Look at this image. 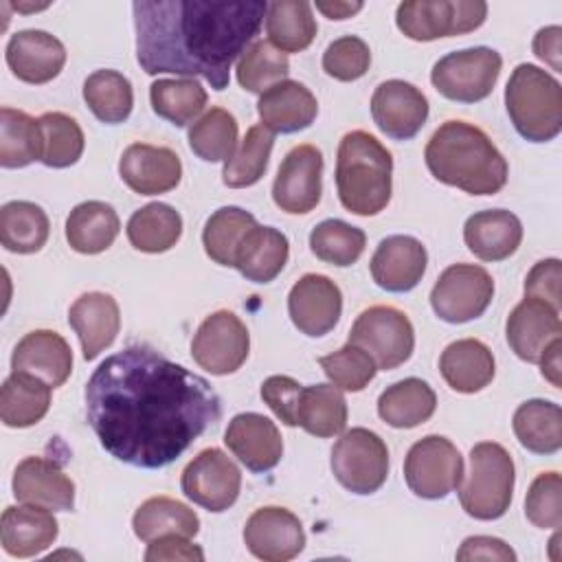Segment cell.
<instances>
[{"mask_svg": "<svg viewBox=\"0 0 562 562\" xmlns=\"http://www.w3.org/2000/svg\"><path fill=\"white\" fill-rule=\"evenodd\" d=\"M560 279H562L560 259H555V257L542 259L529 270V274L525 279V296L544 301L560 312V303H562L560 301Z\"/></svg>", "mask_w": 562, "mask_h": 562, "instance_id": "54", "label": "cell"}, {"mask_svg": "<svg viewBox=\"0 0 562 562\" xmlns=\"http://www.w3.org/2000/svg\"><path fill=\"white\" fill-rule=\"evenodd\" d=\"M132 529L143 542H151L169 533L193 538L200 531V518L189 505L176 498L151 496L134 512Z\"/></svg>", "mask_w": 562, "mask_h": 562, "instance_id": "35", "label": "cell"}, {"mask_svg": "<svg viewBox=\"0 0 562 562\" xmlns=\"http://www.w3.org/2000/svg\"><path fill=\"white\" fill-rule=\"evenodd\" d=\"M316 9L329 20H347L362 9V2H316Z\"/></svg>", "mask_w": 562, "mask_h": 562, "instance_id": "59", "label": "cell"}, {"mask_svg": "<svg viewBox=\"0 0 562 562\" xmlns=\"http://www.w3.org/2000/svg\"><path fill=\"white\" fill-rule=\"evenodd\" d=\"M494 279L474 263L448 266L430 290L432 312L452 325L479 318L492 303Z\"/></svg>", "mask_w": 562, "mask_h": 562, "instance_id": "12", "label": "cell"}, {"mask_svg": "<svg viewBox=\"0 0 562 562\" xmlns=\"http://www.w3.org/2000/svg\"><path fill=\"white\" fill-rule=\"evenodd\" d=\"M514 494V461L496 441H481L470 450V470L459 487V501L476 520L501 518Z\"/></svg>", "mask_w": 562, "mask_h": 562, "instance_id": "6", "label": "cell"}, {"mask_svg": "<svg viewBox=\"0 0 562 562\" xmlns=\"http://www.w3.org/2000/svg\"><path fill=\"white\" fill-rule=\"evenodd\" d=\"M59 533L50 509L40 505H9L0 520L2 549L13 558H33L48 549Z\"/></svg>", "mask_w": 562, "mask_h": 562, "instance_id": "28", "label": "cell"}, {"mask_svg": "<svg viewBox=\"0 0 562 562\" xmlns=\"http://www.w3.org/2000/svg\"><path fill=\"white\" fill-rule=\"evenodd\" d=\"M560 349H562V340L560 338H555V340H551V345L542 351V356H540V373H542V378H547L555 389H560Z\"/></svg>", "mask_w": 562, "mask_h": 562, "instance_id": "58", "label": "cell"}, {"mask_svg": "<svg viewBox=\"0 0 562 562\" xmlns=\"http://www.w3.org/2000/svg\"><path fill=\"white\" fill-rule=\"evenodd\" d=\"M288 255L290 244L281 231L255 224L241 239L233 268L252 283H270L288 263Z\"/></svg>", "mask_w": 562, "mask_h": 562, "instance_id": "31", "label": "cell"}, {"mask_svg": "<svg viewBox=\"0 0 562 562\" xmlns=\"http://www.w3.org/2000/svg\"><path fill=\"white\" fill-rule=\"evenodd\" d=\"M42 160V132L37 119L15 108L0 110V165L20 169Z\"/></svg>", "mask_w": 562, "mask_h": 562, "instance_id": "42", "label": "cell"}, {"mask_svg": "<svg viewBox=\"0 0 562 562\" xmlns=\"http://www.w3.org/2000/svg\"><path fill=\"white\" fill-rule=\"evenodd\" d=\"M50 384L13 371L0 389V419L9 428H29L44 419L50 408Z\"/></svg>", "mask_w": 562, "mask_h": 562, "instance_id": "33", "label": "cell"}, {"mask_svg": "<svg viewBox=\"0 0 562 562\" xmlns=\"http://www.w3.org/2000/svg\"><path fill=\"white\" fill-rule=\"evenodd\" d=\"M463 474V459L457 446L441 435L422 437L404 459L406 485L419 498H446L461 485Z\"/></svg>", "mask_w": 562, "mask_h": 562, "instance_id": "11", "label": "cell"}, {"mask_svg": "<svg viewBox=\"0 0 562 562\" xmlns=\"http://www.w3.org/2000/svg\"><path fill=\"white\" fill-rule=\"evenodd\" d=\"M248 351L250 334L231 310H217L206 316L191 340V358L211 375L235 373L246 362Z\"/></svg>", "mask_w": 562, "mask_h": 562, "instance_id": "13", "label": "cell"}, {"mask_svg": "<svg viewBox=\"0 0 562 562\" xmlns=\"http://www.w3.org/2000/svg\"><path fill=\"white\" fill-rule=\"evenodd\" d=\"M349 342L362 347L382 371L404 364L415 347L408 316L393 305H371L351 325Z\"/></svg>", "mask_w": 562, "mask_h": 562, "instance_id": "10", "label": "cell"}, {"mask_svg": "<svg viewBox=\"0 0 562 562\" xmlns=\"http://www.w3.org/2000/svg\"><path fill=\"white\" fill-rule=\"evenodd\" d=\"M560 312L544 301L525 296L507 316L505 336L512 351L525 362H538L551 340L560 338Z\"/></svg>", "mask_w": 562, "mask_h": 562, "instance_id": "23", "label": "cell"}, {"mask_svg": "<svg viewBox=\"0 0 562 562\" xmlns=\"http://www.w3.org/2000/svg\"><path fill=\"white\" fill-rule=\"evenodd\" d=\"M187 136L189 147L198 158L206 162H226L237 147V121L228 110L211 108L189 127Z\"/></svg>", "mask_w": 562, "mask_h": 562, "instance_id": "46", "label": "cell"}, {"mask_svg": "<svg viewBox=\"0 0 562 562\" xmlns=\"http://www.w3.org/2000/svg\"><path fill=\"white\" fill-rule=\"evenodd\" d=\"M463 241L474 257L483 261H503L518 250L522 241V224L505 209L479 211L465 220Z\"/></svg>", "mask_w": 562, "mask_h": 562, "instance_id": "29", "label": "cell"}, {"mask_svg": "<svg viewBox=\"0 0 562 562\" xmlns=\"http://www.w3.org/2000/svg\"><path fill=\"white\" fill-rule=\"evenodd\" d=\"M428 171L470 195H494L507 182V160L490 136L465 121L441 123L424 149Z\"/></svg>", "mask_w": 562, "mask_h": 562, "instance_id": "3", "label": "cell"}, {"mask_svg": "<svg viewBox=\"0 0 562 562\" xmlns=\"http://www.w3.org/2000/svg\"><path fill=\"white\" fill-rule=\"evenodd\" d=\"M323 193V154L318 147L303 143L292 147L279 165L272 182L274 204L292 215L316 209Z\"/></svg>", "mask_w": 562, "mask_h": 562, "instance_id": "15", "label": "cell"}, {"mask_svg": "<svg viewBox=\"0 0 562 562\" xmlns=\"http://www.w3.org/2000/svg\"><path fill=\"white\" fill-rule=\"evenodd\" d=\"M237 81L244 90L263 94L274 83L283 81L290 72L288 55L277 50L270 42H252L237 59Z\"/></svg>", "mask_w": 562, "mask_h": 562, "instance_id": "49", "label": "cell"}, {"mask_svg": "<svg viewBox=\"0 0 562 562\" xmlns=\"http://www.w3.org/2000/svg\"><path fill=\"white\" fill-rule=\"evenodd\" d=\"M145 560L147 562H160V560H187V562H202L204 560V551L189 542V538L184 536H176V533H169V536H160L151 542H147V551H145Z\"/></svg>", "mask_w": 562, "mask_h": 562, "instance_id": "55", "label": "cell"}, {"mask_svg": "<svg viewBox=\"0 0 562 562\" xmlns=\"http://www.w3.org/2000/svg\"><path fill=\"white\" fill-rule=\"evenodd\" d=\"M11 369L35 375L57 389L72 371L70 345L53 329L29 331L13 349Z\"/></svg>", "mask_w": 562, "mask_h": 562, "instance_id": "25", "label": "cell"}, {"mask_svg": "<svg viewBox=\"0 0 562 562\" xmlns=\"http://www.w3.org/2000/svg\"><path fill=\"white\" fill-rule=\"evenodd\" d=\"M522 448L536 454H555L562 448V411L549 400L522 402L512 419Z\"/></svg>", "mask_w": 562, "mask_h": 562, "instance_id": "36", "label": "cell"}, {"mask_svg": "<svg viewBox=\"0 0 562 562\" xmlns=\"http://www.w3.org/2000/svg\"><path fill=\"white\" fill-rule=\"evenodd\" d=\"M560 37H562V29L558 24L553 26H544L536 33L533 37V53L538 59L547 61L553 70H560Z\"/></svg>", "mask_w": 562, "mask_h": 562, "instance_id": "57", "label": "cell"}, {"mask_svg": "<svg viewBox=\"0 0 562 562\" xmlns=\"http://www.w3.org/2000/svg\"><path fill=\"white\" fill-rule=\"evenodd\" d=\"M246 549L266 562H285L305 547L301 520L285 507L268 505L255 509L244 525Z\"/></svg>", "mask_w": 562, "mask_h": 562, "instance_id": "16", "label": "cell"}, {"mask_svg": "<svg viewBox=\"0 0 562 562\" xmlns=\"http://www.w3.org/2000/svg\"><path fill=\"white\" fill-rule=\"evenodd\" d=\"M272 145H274V134L268 132L263 125L248 127L239 147L224 162V171H222L224 184L231 189H244V187L257 184L268 169Z\"/></svg>", "mask_w": 562, "mask_h": 562, "instance_id": "44", "label": "cell"}, {"mask_svg": "<svg viewBox=\"0 0 562 562\" xmlns=\"http://www.w3.org/2000/svg\"><path fill=\"white\" fill-rule=\"evenodd\" d=\"M371 64V50L358 35H342L334 40L323 53V70L338 81L360 79Z\"/></svg>", "mask_w": 562, "mask_h": 562, "instance_id": "52", "label": "cell"}, {"mask_svg": "<svg viewBox=\"0 0 562 562\" xmlns=\"http://www.w3.org/2000/svg\"><path fill=\"white\" fill-rule=\"evenodd\" d=\"M336 189L340 204L353 215H378L393 191L391 151L369 132H347L338 143Z\"/></svg>", "mask_w": 562, "mask_h": 562, "instance_id": "4", "label": "cell"}, {"mask_svg": "<svg viewBox=\"0 0 562 562\" xmlns=\"http://www.w3.org/2000/svg\"><path fill=\"white\" fill-rule=\"evenodd\" d=\"M318 364L334 386L351 393L362 391L378 373L375 360L353 342H347L340 349L321 356Z\"/></svg>", "mask_w": 562, "mask_h": 562, "instance_id": "50", "label": "cell"}, {"mask_svg": "<svg viewBox=\"0 0 562 562\" xmlns=\"http://www.w3.org/2000/svg\"><path fill=\"white\" fill-rule=\"evenodd\" d=\"M180 487L189 501L220 514L237 501L241 472L220 448H204L182 470Z\"/></svg>", "mask_w": 562, "mask_h": 562, "instance_id": "14", "label": "cell"}, {"mask_svg": "<svg viewBox=\"0 0 562 562\" xmlns=\"http://www.w3.org/2000/svg\"><path fill=\"white\" fill-rule=\"evenodd\" d=\"M42 132V162L53 169L75 165L83 154V132L79 123L64 112H46L37 119Z\"/></svg>", "mask_w": 562, "mask_h": 562, "instance_id": "47", "label": "cell"}, {"mask_svg": "<svg viewBox=\"0 0 562 562\" xmlns=\"http://www.w3.org/2000/svg\"><path fill=\"white\" fill-rule=\"evenodd\" d=\"M342 312V292L325 274H303L288 294V314L294 327L312 338L329 334Z\"/></svg>", "mask_w": 562, "mask_h": 562, "instance_id": "17", "label": "cell"}, {"mask_svg": "<svg viewBox=\"0 0 562 562\" xmlns=\"http://www.w3.org/2000/svg\"><path fill=\"white\" fill-rule=\"evenodd\" d=\"M505 108L516 132L531 143L553 140L562 130V86L533 64H518L512 70Z\"/></svg>", "mask_w": 562, "mask_h": 562, "instance_id": "5", "label": "cell"}, {"mask_svg": "<svg viewBox=\"0 0 562 562\" xmlns=\"http://www.w3.org/2000/svg\"><path fill=\"white\" fill-rule=\"evenodd\" d=\"M367 246L364 231L342 222V220H323L310 233L312 252L331 266H351L360 259Z\"/></svg>", "mask_w": 562, "mask_h": 562, "instance_id": "48", "label": "cell"}, {"mask_svg": "<svg viewBox=\"0 0 562 562\" xmlns=\"http://www.w3.org/2000/svg\"><path fill=\"white\" fill-rule=\"evenodd\" d=\"M437 395L419 378H406L386 386L378 397V415L393 428H415L432 417Z\"/></svg>", "mask_w": 562, "mask_h": 562, "instance_id": "34", "label": "cell"}, {"mask_svg": "<svg viewBox=\"0 0 562 562\" xmlns=\"http://www.w3.org/2000/svg\"><path fill=\"white\" fill-rule=\"evenodd\" d=\"M222 415L209 380L149 345L108 356L86 384V417L101 446L134 468L173 463Z\"/></svg>", "mask_w": 562, "mask_h": 562, "instance_id": "1", "label": "cell"}, {"mask_svg": "<svg viewBox=\"0 0 562 562\" xmlns=\"http://www.w3.org/2000/svg\"><path fill=\"white\" fill-rule=\"evenodd\" d=\"M428 263L424 244L411 235H391L382 239L371 257V277L386 292L413 290Z\"/></svg>", "mask_w": 562, "mask_h": 562, "instance_id": "24", "label": "cell"}, {"mask_svg": "<svg viewBox=\"0 0 562 562\" xmlns=\"http://www.w3.org/2000/svg\"><path fill=\"white\" fill-rule=\"evenodd\" d=\"M257 224L255 215L239 206L217 209L204 224L202 244L204 252L220 266L233 268L235 252L246 233Z\"/></svg>", "mask_w": 562, "mask_h": 562, "instance_id": "45", "label": "cell"}, {"mask_svg": "<svg viewBox=\"0 0 562 562\" xmlns=\"http://www.w3.org/2000/svg\"><path fill=\"white\" fill-rule=\"evenodd\" d=\"M296 426L314 437L340 435L347 426V402L338 386L334 384H312L303 386Z\"/></svg>", "mask_w": 562, "mask_h": 562, "instance_id": "39", "label": "cell"}, {"mask_svg": "<svg viewBox=\"0 0 562 562\" xmlns=\"http://www.w3.org/2000/svg\"><path fill=\"white\" fill-rule=\"evenodd\" d=\"M371 116L386 136L408 140L428 119V99L417 86L404 79H389L373 90Z\"/></svg>", "mask_w": 562, "mask_h": 562, "instance_id": "18", "label": "cell"}, {"mask_svg": "<svg viewBox=\"0 0 562 562\" xmlns=\"http://www.w3.org/2000/svg\"><path fill=\"white\" fill-rule=\"evenodd\" d=\"M121 228L116 211L101 202L88 200L77 204L66 217V239L72 250L81 255H99L108 250Z\"/></svg>", "mask_w": 562, "mask_h": 562, "instance_id": "32", "label": "cell"}, {"mask_svg": "<svg viewBox=\"0 0 562 562\" xmlns=\"http://www.w3.org/2000/svg\"><path fill=\"white\" fill-rule=\"evenodd\" d=\"M182 235L180 213L165 202H149L134 211L127 222V239L140 252H165Z\"/></svg>", "mask_w": 562, "mask_h": 562, "instance_id": "40", "label": "cell"}, {"mask_svg": "<svg viewBox=\"0 0 562 562\" xmlns=\"http://www.w3.org/2000/svg\"><path fill=\"white\" fill-rule=\"evenodd\" d=\"M4 57L7 66L20 81L40 86L61 72L66 64V48L46 31L24 29L9 37Z\"/></svg>", "mask_w": 562, "mask_h": 562, "instance_id": "21", "label": "cell"}, {"mask_svg": "<svg viewBox=\"0 0 562 562\" xmlns=\"http://www.w3.org/2000/svg\"><path fill=\"white\" fill-rule=\"evenodd\" d=\"M68 325L79 336L83 358L94 360L114 342L121 329L119 303L112 294L86 292L70 305Z\"/></svg>", "mask_w": 562, "mask_h": 562, "instance_id": "26", "label": "cell"}, {"mask_svg": "<svg viewBox=\"0 0 562 562\" xmlns=\"http://www.w3.org/2000/svg\"><path fill=\"white\" fill-rule=\"evenodd\" d=\"M316 31L312 4L305 0H274L266 9V35L281 53L305 50Z\"/></svg>", "mask_w": 562, "mask_h": 562, "instance_id": "37", "label": "cell"}, {"mask_svg": "<svg viewBox=\"0 0 562 562\" xmlns=\"http://www.w3.org/2000/svg\"><path fill=\"white\" fill-rule=\"evenodd\" d=\"M457 560H501V562H514L516 551L503 542L501 538L492 536H470L461 542L457 551Z\"/></svg>", "mask_w": 562, "mask_h": 562, "instance_id": "56", "label": "cell"}, {"mask_svg": "<svg viewBox=\"0 0 562 562\" xmlns=\"http://www.w3.org/2000/svg\"><path fill=\"white\" fill-rule=\"evenodd\" d=\"M151 110L176 127L191 123L206 105V90L195 79H156L149 86Z\"/></svg>", "mask_w": 562, "mask_h": 562, "instance_id": "43", "label": "cell"}, {"mask_svg": "<svg viewBox=\"0 0 562 562\" xmlns=\"http://www.w3.org/2000/svg\"><path fill=\"white\" fill-rule=\"evenodd\" d=\"M525 516L533 527H562V479L558 472H542L529 485L525 496Z\"/></svg>", "mask_w": 562, "mask_h": 562, "instance_id": "51", "label": "cell"}, {"mask_svg": "<svg viewBox=\"0 0 562 562\" xmlns=\"http://www.w3.org/2000/svg\"><path fill=\"white\" fill-rule=\"evenodd\" d=\"M266 9L263 0H138L132 4L136 59L147 75L202 77L224 90Z\"/></svg>", "mask_w": 562, "mask_h": 562, "instance_id": "2", "label": "cell"}, {"mask_svg": "<svg viewBox=\"0 0 562 562\" xmlns=\"http://www.w3.org/2000/svg\"><path fill=\"white\" fill-rule=\"evenodd\" d=\"M329 465L345 490L373 494L389 476V448L378 432L356 426L334 443Z\"/></svg>", "mask_w": 562, "mask_h": 562, "instance_id": "8", "label": "cell"}, {"mask_svg": "<svg viewBox=\"0 0 562 562\" xmlns=\"http://www.w3.org/2000/svg\"><path fill=\"white\" fill-rule=\"evenodd\" d=\"M503 68V57L487 46L452 50L435 61L430 81L439 94L459 103H476L490 97Z\"/></svg>", "mask_w": 562, "mask_h": 562, "instance_id": "7", "label": "cell"}, {"mask_svg": "<svg viewBox=\"0 0 562 562\" xmlns=\"http://www.w3.org/2000/svg\"><path fill=\"white\" fill-rule=\"evenodd\" d=\"M261 125L272 134H294L310 127L318 114V101L303 83L283 79L257 101Z\"/></svg>", "mask_w": 562, "mask_h": 562, "instance_id": "27", "label": "cell"}, {"mask_svg": "<svg viewBox=\"0 0 562 562\" xmlns=\"http://www.w3.org/2000/svg\"><path fill=\"white\" fill-rule=\"evenodd\" d=\"M121 180L140 195H158L176 189L182 178L180 156L160 145L132 143L119 160Z\"/></svg>", "mask_w": 562, "mask_h": 562, "instance_id": "19", "label": "cell"}, {"mask_svg": "<svg viewBox=\"0 0 562 562\" xmlns=\"http://www.w3.org/2000/svg\"><path fill=\"white\" fill-rule=\"evenodd\" d=\"M48 233V215L35 202L13 200L0 209V241L4 250L18 255L37 252L46 244Z\"/></svg>", "mask_w": 562, "mask_h": 562, "instance_id": "38", "label": "cell"}, {"mask_svg": "<svg viewBox=\"0 0 562 562\" xmlns=\"http://www.w3.org/2000/svg\"><path fill=\"white\" fill-rule=\"evenodd\" d=\"M224 443L250 472H268L283 457L279 428L259 413L235 415L224 432Z\"/></svg>", "mask_w": 562, "mask_h": 562, "instance_id": "22", "label": "cell"}, {"mask_svg": "<svg viewBox=\"0 0 562 562\" xmlns=\"http://www.w3.org/2000/svg\"><path fill=\"white\" fill-rule=\"evenodd\" d=\"M83 101L101 123H123L134 108V90L119 70L101 68L83 81Z\"/></svg>", "mask_w": 562, "mask_h": 562, "instance_id": "41", "label": "cell"}, {"mask_svg": "<svg viewBox=\"0 0 562 562\" xmlns=\"http://www.w3.org/2000/svg\"><path fill=\"white\" fill-rule=\"evenodd\" d=\"M487 18V4L481 0H413L395 11L397 29L417 42L463 35L476 31Z\"/></svg>", "mask_w": 562, "mask_h": 562, "instance_id": "9", "label": "cell"}, {"mask_svg": "<svg viewBox=\"0 0 562 562\" xmlns=\"http://www.w3.org/2000/svg\"><path fill=\"white\" fill-rule=\"evenodd\" d=\"M11 487L20 503L40 505L53 512H70L75 507L72 479L55 461L44 457L22 459L13 472Z\"/></svg>", "mask_w": 562, "mask_h": 562, "instance_id": "20", "label": "cell"}, {"mask_svg": "<svg viewBox=\"0 0 562 562\" xmlns=\"http://www.w3.org/2000/svg\"><path fill=\"white\" fill-rule=\"evenodd\" d=\"M439 371L452 391L476 393L492 382L496 364L485 342L479 338H461L441 351Z\"/></svg>", "mask_w": 562, "mask_h": 562, "instance_id": "30", "label": "cell"}, {"mask_svg": "<svg viewBox=\"0 0 562 562\" xmlns=\"http://www.w3.org/2000/svg\"><path fill=\"white\" fill-rule=\"evenodd\" d=\"M303 386L290 375H270L261 384V400L285 424L296 426V408Z\"/></svg>", "mask_w": 562, "mask_h": 562, "instance_id": "53", "label": "cell"}]
</instances>
